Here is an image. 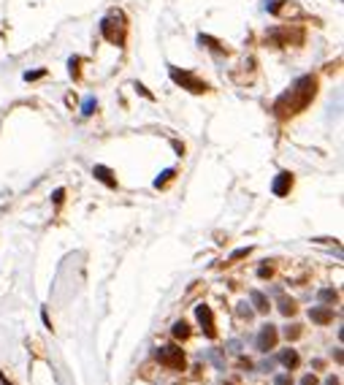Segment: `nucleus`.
I'll use <instances>...</instances> for the list:
<instances>
[{
	"label": "nucleus",
	"instance_id": "nucleus-7",
	"mask_svg": "<svg viewBox=\"0 0 344 385\" xmlns=\"http://www.w3.org/2000/svg\"><path fill=\"white\" fill-rule=\"evenodd\" d=\"M293 187V174H287V171H282V174H276L274 185H271V192L274 195H287Z\"/></svg>",
	"mask_w": 344,
	"mask_h": 385
},
{
	"label": "nucleus",
	"instance_id": "nucleus-6",
	"mask_svg": "<svg viewBox=\"0 0 344 385\" xmlns=\"http://www.w3.org/2000/svg\"><path fill=\"white\" fill-rule=\"evenodd\" d=\"M100 30H103V35L109 38L111 44H122L125 41V30L122 27H114V19H103Z\"/></svg>",
	"mask_w": 344,
	"mask_h": 385
},
{
	"label": "nucleus",
	"instance_id": "nucleus-14",
	"mask_svg": "<svg viewBox=\"0 0 344 385\" xmlns=\"http://www.w3.org/2000/svg\"><path fill=\"white\" fill-rule=\"evenodd\" d=\"M174 176H176V171H174V168H168V171H163V174H160V176H158V179H155V187H165V185H168V182H171V179H174Z\"/></svg>",
	"mask_w": 344,
	"mask_h": 385
},
{
	"label": "nucleus",
	"instance_id": "nucleus-27",
	"mask_svg": "<svg viewBox=\"0 0 344 385\" xmlns=\"http://www.w3.org/2000/svg\"><path fill=\"white\" fill-rule=\"evenodd\" d=\"M325 385H339V377H328V383Z\"/></svg>",
	"mask_w": 344,
	"mask_h": 385
},
{
	"label": "nucleus",
	"instance_id": "nucleus-8",
	"mask_svg": "<svg viewBox=\"0 0 344 385\" xmlns=\"http://www.w3.org/2000/svg\"><path fill=\"white\" fill-rule=\"evenodd\" d=\"M309 320L317 323V326H328L333 320V310L331 307H312L309 310Z\"/></svg>",
	"mask_w": 344,
	"mask_h": 385
},
{
	"label": "nucleus",
	"instance_id": "nucleus-24",
	"mask_svg": "<svg viewBox=\"0 0 344 385\" xmlns=\"http://www.w3.org/2000/svg\"><path fill=\"white\" fill-rule=\"evenodd\" d=\"M301 385H317V377L315 374H306V377L301 380Z\"/></svg>",
	"mask_w": 344,
	"mask_h": 385
},
{
	"label": "nucleus",
	"instance_id": "nucleus-15",
	"mask_svg": "<svg viewBox=\"0 0 344 385\" xmlns=\"http://www.w3.org/2000/svg\"><path fill=\"white\" fill-rule=\"evenodd\" d=\"M336 290H331V288H322L320 290V301H325V304H336Z\"/></svg>",
	"mask_w": 344,
	"mask_h": 385
},
{
	"label": "nucleus",
	"instance_id": "nucleus-19",
	"mask_svg": "<svg viewBox=\"0 0 344 385\" xmlns=\"http://www.w3.org/2000/svg\"><path fill=\"white\" fill-rule=\"evenodd\" d=\"M52 198H54V206H60V204H63V198H65V190H63V187H60V190H54Z\"/></svg>",
	"mask_w": 344,
	"mask_h": 385
},
{
	"label": "nucleus",
	"instance_id": "nucleus-26",
	"mask_svg": "<svg viewBox=\"0 0 344 385\" xmlns=\"http://www.w3.org/2000/svg\"><path fill=\"white\" fill-rule=\"evenodd\" d=\"M0 385H14V383H11V380H8L3 372H0Z\"/></svg>",
	"mask_w": 344,
	"mask_h": 385
},
{
	"label": "nucleus",
	"instance_id": "nucleus-10",
	"mask_svg": "<svg viewBox=\"0 0 344 385\" xmlns=\"http://www.w3.org/2000/svg\"><path fill=\"white\" fill-rule=\"evenodd\" d=\"M250 298H252V304H255V310H257V312H263V315H266V312L271 310V304H269V298L263 296L260 290H250Z\"/></svg>",
	"mask_w": 344,
	"mask_h": 385
},
{
	"label": "nucleus",
	"instance_id": "nucleus-25",
	"mask_svg": "<svg viewBox=\"0 0 344 385\" xmlns=\"http://www.w3.org/2000/svg\"><path fill=\"white\" fill-rule=\"evenodd\" d=\"M269 274H271L269 266H260V268H257V277H269Z\"/></svg>",
	"mask_w": 344,
	"mask_h": 385
},
{
	"label": "nucleus",
	"instance_id": "nucleus-12",
	"mask_svg": "<svg viewBox=\"0 0 344 385\" xmlns=\"http://www.w3.org/2000/svg\"><path fill=\"white\" fill-rule=\"evenodd\" d=\"M279 361H282V366H287V369H296L301 358H298V353H296V350H285V353L279 356Z\"/></svg>",
	"mask_w": 344,
	"mask_h": 385
},
{
	"label": "nucleus",
	"instance_id": "nucleus-23",
	"mask_svg": "<svg viewBox=\"0 0 344 385\" xmlns=\"http://www.w3.org/2000/svg\"><path fill=\"white\" fill-rule=\"evenodd\" d=\"M136 90H138V93L144 95V98H149V100H152V93H149V90L144 87V84H138V82H136Z\"/></svg>",
	"mask_w": 344,
	"mask_h": 385
},
{
	"label": "nucleus",
	"instance_id": "nucleus-16",
	"mask_svg": "<svg viewBox=\"0 0 344 385\" xmlns=\"http://www.w3.org/2000/svg\"><path fill=\"white\" fill-rule=\"evenodd\" d=\"M285 337H287V339H298V337H301V326H290V328H285Z\"/></svg>",
	"mask_w": 344,
	"mask_h": 385
},
{
	"label": "nucleus",
	"instance_id": "nucleus-21",
	"mask_svg": "<svg viewBox=\"0 0 344 385\" xmlns=\"http://www.w3.org/2000/svg\"><path fill=\"white\" fill-rule=\"evenodd\" d=\"M44 73H46V71H33V73L27 71V73H24V79H27V82H33V79H41Z\"/></svg>",
	"mask_w": 344,
	"mask_h": 385
},
{
	"label": "nucleus",
	"instance_id": "nucleus-5",
	"mask_svg": "<svg viewBox=\"0 0 344 385\" xmlns=\"http://www.w3.org/2000/svg\"><path fill=\"white\" fill-rule=\"evenodd\" d=\"M195 317H198L201 328H204V334L209 339L217 337V328H214V315H211V307H206V304H198L195 307Z\"/></svg>",
	"mask_w": 344,
	"mask_h": 385
},
{
	"label": "nucleus",
	"instance_id": "nucleus-13",
	"mask_svg": "<svg viewBox=\"0 0 344 385\" xmlns=\"http://www.w3.org/2000/svg\"><path fill=\"white\" fill-rule=\"evenodd\" d=\"M174 337H176V339H187V337H190V326H187L184 320L174 323Z\"/></svg>",
	"mask_w": 344,
	"mask_h": 385
},
{
	"label": "nucleus",
	"instance_id": "nucleus-9",
	"mask_svg": "<svg viewBox=\"0 0 344 385\" xmlns=\"http://www.w3.org/2000/svg\"><path fill=\"white\" fill-rule=\"evenodd\" d=\"M92 176L98 182H103L106 187H117V176H114V171H111V168H106V166H95Z\"/></svg>",
	"mask_w": 344,
	"mask_h": 385
},
{
	"label": "nucleus",
	"instance_id": "nucleus-18",
	"mask_svg": "<svg viewBox=\"0 0 344 385\" xmlns=\"http://www.w3.org/2000/svg\"><path fill=\"white\" fill-rule=\"evenodd\" d=\"M247 255H250V247H241V250H236L233 255H230V263H233V261H241V258H247Z\"/></svg>",
	"mask_w": 344,
	"mask_h": 385
},
{
	"label": "nucleus",
	"instance_id": "nucleus-4",
	"mask_svg": "<svg viewBox=\"0 0 344 385\" xmlns=\"http://www.w3.org/2000/svg\"><path fill=\"white\" fill-rule=\"evenodd\" d=\"M276 339H279V331H276V326H271V323H266V326L260 328V334H257L255 339V347L260 353H269L276 347Z\"/></svg>",
	"mask_w": 344,
	"mask_h": 385
},
{
	"label": "nucleus",
	"instance_id": "nucleus-17",
	"mask_svg": "<svg viewBox=\"0 0 344 385\" xmlns=\"http://www.w3.org/2000/svg\"><path fill=\"white\" fill-rule=\"evenodd\" d=\"M68 68H70V76H73V79H79V57H70Z\"/></svg>",
	"mask_w": 344,
	"mask_h": 385
},
{
	"label": "nucleus",
	"instance_id": "nucleus-3",
	"mask_svg": "<svg viewBox=\"0 0 344 385\" xmlns=\"http://www.w3.org/2000/svg\"><path fill=\"white\" fill-rule=\"evenodd\" d=\"M158 361L168 369H184V353L176 344H168V347H160L158 350Z\"/></svg>",
	"mask_w": 344,
	"mask_h": 385
},
{
	"label": "nucleus",
	"instance_id": "nucleus-20",
	"mask_svg": "<svg viewBox=\"0 0 344 385\" xmlns=\"http://www.w3.org/2000/svg\"><path fill=\"white\" fill-rule=\"evenodd\" d=\"M92 109H95V100L87 98V100H84V106H82V111H84V114H92Z\"/></svg>",
	"mask_w": 344,
	"mask_h": 385
},
{
	"label": "nucleus",
	"instance_id": "nucleus-22",
	"mask_svg": "<svg viewBox=\"0 0 344 385\" xmlns=\"http://www.w3.org/2000/svg\"><path fill=\"white\" fill-rule=\"evenodd\" d=\"M274 383H276V385H290V377H287V374H276Z\"/></svg>",
	"mask_w": 344,
	"mask_h": 385
},
{
	"label": "nucleus",
	"instance_id": "nucleus-1",
	"mask_svg": "<svg viewBox=\"0 0 344 385\" xmlns=\"http://www.w3.org/2000/svg\"><path fill=\"white\" fill-rule=\"evenodd\" d=\"M315 90H317L315 76H301V79L293 84L290 93H285L279 100H276L274 111L279 114V117H287V114H296V111L306 109V106H309V100L315 98Z\"/></svg>",
	"mask_w": 344,
	"mask_h": 385
},
{
	"label": "nucleus",
	"instance_id": "nucleus-2",
	"mask_svg": "<svg viewBox=\"0 0 344 385\" xmlns=\"http://www.w3.org/2000/svg\"><path fill=\"white\" fill-rule=\"evenodd\" d=\"M171 79H174L176 84H182L184 90H190V93H206V82H201L195 73H190V71H179V68H171Z\"/></svg>",
	"mask_w": 344,
	"mask_h": 385
},
{
	"label": "nucleus",
	"instance_id": "nucleus-11",
	"mask_svg": "<svg viewBox=\"0 0 344 385\" xmlns=\"http://www.w3.org/2000/svg\"><path fill=\"white\" fill-rule=\"evenodd\" d=\"M276 296H279V312L290 317L293 312H296V301H293V298H287V296H282V290H276Z\"/></svg>",
	"mask_w": 344,
	"mask_h": 385
}]
</instances>
